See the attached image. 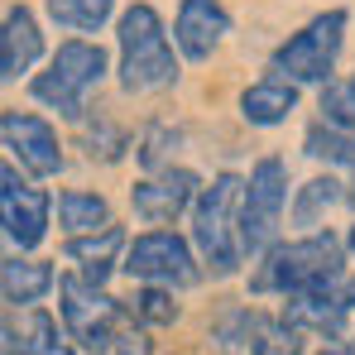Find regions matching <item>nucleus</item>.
<instances>
[{"label": "nucleus", "instance_id": "nucleus-29", "mask_svg": "<svg viewBox=\"0 0 355 355\" xmlns=\"http://www.w3.org/2000/svg\"><path fill=\"white\" fill-rule=\"evenodd\" d=\"M322 355H355V346H346V341H331Z\"/></svg>", "mask_w": 355, "mask_h": 355}, {"label": "nucleus", "instance_id": "nucleus-10", "mask_svg": "<svg viewBox=\"0 0 355 355\" xmlns=\"http://www.w3.org/2000/svg\"><path fill=\"white\" fill-rule=\"evenodd\" d=\"M351 312H355V274H336L317 288H302L284 307L288 322H297L307 336H327V341H341Z\"/></svg>", "mask_w": 355, "mask_h": 355}, {"label": "nucleus", "instance_id": "nucleus-11", "mask_svg": "<svg viewBox=\"0 0 355 355\" xmlns=\"http://www.w3.org/2000/svg\"><path fill=\"white\" fill-rule=\"evenodd\" d=\"M0 135H5L10 159H15L24 173H34V178H58L62 173L67 154H62L58 130L44 116H34V111H5V116H0Z\"/></svg>", "mask_w": 355, "mask_h": 355}, {"label": "nucleus", "instance_id": "nucleus-8", "mask_svg": "<svg viewBox=\"0 0 355 355\" xmlns=\"http://www.w3.org/2000/svg\"><path fill=\"white\" fill-rule=\"evenodd\" d=\"M197 245H187L173 231H144L125 245V259L120 269L139 284H164V288H192L202 284V264L192 254Z\"/></svg>", "mask_w": 355, "mask_h": 355}, {"label": "nucleus", "instance_id": "nucleus-20", "mask_svg": "<svg viewBox=\"0 0 355 355\" xmlns=\"http://www.w3.org/2000/svg\"><path fill=\"white\" fill-rule=\"evenodd\" d=\"M49 19L58 29H72V34H96L106 29V19L116 15V0H44Z\"/></svg>", "mask_w": 355, "mask_h": 355}, {"label": "nucleus", "instance_id": "nucleus-28", "mask_svg": "<svg viewBox=\"0 0 355 355\" xmlns=\"http://www.w3.org/2000/svg\"><path fill=\"white\" fill-rule=\"evenodd\" d=\"M111 355H149V341H144V331H139V327H130V331H125V336L116 341V351H111Z\"/></svg>", "mask_w": 355, "mask_h": 355}, {"label": "nucleus", "instance_id": "nucleus-13", "mask_svg": "<svg viewBox=\"0 0 355 355\" xmlns=\"http://www.w3.org/2000/svg\"><path fill=\"white\" fill-rule=\"evenodd\" d=\"M231 34V10L221 0H182L173 15V44L187 62H207Z\"/></svg>", "mask_w": 355, "mask_h": 355}, {"label": "nucleus", "instance_id": "nucleus-21", "mask_svg": "<svg viewBox=\"0 0 355 355\" xmlns=\"http://www.w3.org/2000/svg\"><path fill=\"white\" fill-rule=\"evenodd\" d=\"M336 202H346V192H341V182H336L331 173L302 182V187H297V202H293V226L317 231V226H322V216H327Z\"/></svg>", "mask_w": 355, "mask_h": 355}, {"label": "nucleus", "instance_id": "nucleus-9", "mask_svg": "<svg viewBox=\"0 0 355 355\" xmlns=\"http://www.w3.org/2000/svg\"><path fill=\"white\" fill-rule=\"evenodd\" d=\"M49 211H53V197L44 187H29L10 159L0 168V221H5L10 250H39L49 236Z\"/></svg>", "mask_w": 355, "mask_h": 355}, {"label": "nucleus", "instance_id": "nucleus-26", "mask_svg": "<svg viewBox=\"0 0 355 355\" xmlns=\"http://www.w3.org/2000/svg\"><path fill=\"white\" fill-rule=\"evenodd\" d=\"M130 312H135L139 327H168V322H178L173 288H164V284H144L139 293L130 297Z\"/></svg>", "mask_w": 355, "mask_h": 355}, {"label": "nucleus", "instance_id": "nucleus-27", "mask_svg": "<svg viewBox=\"0 0 355 355\" xmlns=\"http://www.w3.org/2000/svg\"><path fill=\"white\" fill-rule=\"evenodd\" d=\"M82 144H87V159H92V164H96V159H101V164H116L120 154H125V135H120L111 120H101L96 130H87Z\"/></svg>", "mask_w": 355, "mask_h": 355}, {"label": "nucleus", "instance_id": "nucleus-4", "mask_svg": "<svg viewBox=\"0 0 355 355\" xmlns=\"http://www.w3.org/2000/svg\"><path fill=\"white\" fill-rule=\"evenodd\" d=\"M58 317H62V327H67V336H72V346H82V351H92V355L116 351L120 336L130 327H139L135 312H130V302L111 297L101 284H92L87 274H62L58 279Z\"/></svg>", "mask_w": 355, "mask_h": 355}, {"label": "nucleus", "instance_id": "nucleus-19", "mask_svg": "<svg viewBox=\"0 0 355 355\" xmlns=\"http://www.w3.org/2000/svg\"><path fill=\"white\" fill-rule=\"evenodd\" d=\"M58 226L67 236L106 231V226H111V202H106L101 192H77V187H67V192H58Z\"/></svg>", "mask_w": 355, "mask_h": 355}, {"label": "nucleus", "instance_id": "nucleus-5", "mask_svg": "<svg viewBox=\"0 0 355 355\" xmlns=\"http://www.w3.org/2000/svg\"><path fill=\"white\" fill-rule=\"evenodd\" d=\"M106 49L92 39H67L58 44V53L49 58V67L29 82V96L49 111H58L62 120H87V96L101 87L106 77Z\"/></svg>", "mask_w": 355, "mask_h": 355}, {"label": "nucleus", "instance_id": "nucleus-1", "mask_svg": "<svg viewBox=\"0 0 355 355\" xmlns=\"http://www.w3.org/2000/svg\"><path fill=\"white\" fill-rule=\"evenodd\" d=\"M116 72H120V87L130 92V96H144V92H168L178 77H182V53H178V44L168 39V29H164V19H159V10L154 5H144V0H135L125 15H120L116 24Z\"/></svg>", "mask_w": 355, "mask_h": 355}, {"label": "nucleus", "instance_id": "nucleus-31", "mask_svg": "<svg viewBox=\"0 0 355 355\" xmlns=\"http://www.w3.org/2000/svg\"><path fill=\"white\" fill-rule=\"evenodd\" d=\"M346 202H351V207H355V182H351V192H346Z\"/></svg>", "mask_w": 355, "mask_h": 355}, {"label": "nucleus", "instance_id": "nucleus-16", "mask_svg": "<svg viewBox=\"0 0 355 355\" xmlns=\"http://www.w3.org/2000/svg\"><path fill=\"white\" fill-rule=\"evenodd\" d=\"M293 111H297V82L279 77V72H269V77H259L254 87L240 92V116H245V125L274 130V125H284Z\"/></svg>", "mask_w": 355, "mask_h": 355}, {"label": "nucleus", "instance_id": "nucleus-23", "mask_svg": "<svg viewBox=\"0 0 355 355\" xmlns=\"http://www.w3.org/2000/svg\"><path fill=\"white\" fill-rule=\"evenodd\" d=\"M259 317H264V312H250V307H236V312H226V317L211 327V341H216V351H221V355H250V351H254Z\"/></svg>", "mask_w": 355, "mask_h": 355}, {"label": "nucleus", "instance_id": "nucleus-2", "mask_svg": "<svg viewBox=\"0 0 355 355\" xmlns=\"http://www.w3.org/2000/svg\"><path fill=\"white\" fill-rule=\"evenodd\" d=\"M240 202H245V178L240 173H216L192 202V245H197V259L211 279H231L245 264Z\"/></svg>", "mask_w": 355, "mask_h": 355}, {"label": "nucleus", "instance_id": "nucleus-24", "mask_svg": "<svg viewBox=\"0 0 355 355\" xmlns=\"http://www.w3.org/2000/svg\"><path fill=\"white\" fill-rule=\"evenodd\" d=\"M307 351V331L288 317H259L254 331V351L250 355H302Z\"/></svg>", "mask_w": 355, "mask_h": 355}, {"label": "nucleus", "instance_id": "nucleus-7", "mask_svg": "<svg viewBox=\"0 0 355 355\" xmlns=\"http://www.w3.org/2000/svg\"><path fill=\"white\" fill-rule=\"evenodd\" d=\"M284 207H288V164L264 154L250 168V178H245V202H240V236H245V254L250 259L274 245Z\"/></svg>", "mask_w": 355, "mask_h": 355}, {"label": "nucleus", "instance_id": "nucleus-22", "mask_svg": "<svg viewBox=\"0 0 355 355\" xmlns=\"http://www.w3.org/2000/svg\"><path fill=\"white\" fill-rule=\"evenodd\" d=\"M302 154L307 159H317V164H351L355 168V130H341V125H312L307 135H302Z\"/></svg>", "mask_w": 355, "mask_h": 355}, {"label": "nucleus", "instance_id": "nucleus-18", "mask_svg": "<svg viewBox=\"0 0 355 355\" xmlns=\"http://www.w3.org/2000/svg\"><path fill=\"white\" fill-rule=\"evenodd\" d=\"M0 284H5V302L19 312V307H34L39 297L49 293V288L58 284V274H53L49 264H39V259H19V254H10V259L0 264Z\"/></svg>", "mask_w": 355, "mask_h": 355}, {"label": "nucleus", "instance_id": "nucleus-12", "mask_svg": "<svg viewBox=\"0 0 355 355\" xmlns=\"http://www.w3.org/2000/svg\"><path fill=\"white\" fill-rule=\"evenodd\" d=\"M197 192H202V182H197L192 168H159V173L139 178L130 187V207L149 226H173L182 211H192Z\"/></svg>", "mask_w": 355, "mask_h": 355}, {"label": "nucleus", "instance_id": "nucleus-17", "mask_svg": "<svg viewBox=\"0 0 355 355\" xmlns=\"http://www.w3.org/2000/svg\"><path fill=\"white\" fill-rule=\"evenodd\" d=\"M125 231H120L116 221L106 226V231H92V236H67L62 245V254L77 264V274H87L92 284H106L111 279V269L120 264V254H125Z\"/></svg>", "mask_w": 355, "mask_h": 355}, {"label": "nucleus", "instance_id": "nucleus-30", "mask_svg": "<svg viewBox=\"0 0 355 355\" xmlns=\"http://www.w3.org/2000/svg\"><path fill=\"white\" fill-rule=\"evenodd\" d=\"M346 250H351V254H355V226H351V236H346Z\"/></svg>", "mask_w": 355, "mask_h": 355}, {"label": "nucleus", "instance_id": "nucleus-3", "mask_svg": "<svg viewBox=\"0 0 355 355\" xmlns=\"http://www.w3.org/2000/svg\"><path fill=\"white\" fill-rule=\"evenodd\" d=\"M341 264H346V240L336 236V231H307V236L264 250L259 269L250 274V293L293 297V293H302V288H317V284L346 274Z\"/></svg>", "mask_w": 355, "mask_h": 355}, {"label": "nucleus", "instance_id": "nucleus-6", "mask_svg": "<svg viewBox=\"0 0 355 355\" xmlns=\"http://www.w3.org/2000/svg\"><path fill=\"white\" fill-rule=\"evenodd\" d=\"M346 29H351V15L346 10H322L312 15L297 34H288L274 53H269V72L288 77L297 87H327L336 58L346 49Z\"/></svg>", "mask_w": 355, "mask_h": 355}, {"label": "nucleus", "instance_id": "nucleus-25", "mask_svg": "<svg viewBox=\"0 0 355 355\" xmlns=\"http://www.w3.org/2000/svg\"><path fill=\"white\" fill-rule=\"evenodd\" d=\"M317 111L327 125H341V130H355V72L346 77H331L317 96Z\"/></svg>", "mask_w": 355, "mask_h": 355}, {"label": "nucleus", "instance_id": "nucleus-14", "mask_svg": "<svg viewBox=\"0 0 355 355\" xmlns=\"http://www.w3.org/2000/svg\"><path fill=\"white\" fill-rule=\"evenodd\" d=\"M67 341H72L67 327H58V317L39 302L19 307V317L10 307V317H5V355H77Z\"/></svg>", "mask_w": 355, "mask_h": 355}, {"label": "nucleus", "instance_id": "nucleus-15", "mask_svg": "<svg viewBox=\"0 0 355 355\" xmlns=\"http://www.w3.org/2000/svg\"><path fill=\"white\" fill-rule=\"evenodd\" d=\"M39 58H44V34H39L34 10L29 5H10L5 24H0V82L15 87Z\"/></svg>", "mask_w": 355, "mask_h": 355}]
</instances>
